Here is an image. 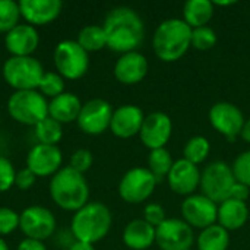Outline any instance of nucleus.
<instances>
[{"label":"nucleus","instance_id":"obj_1","mask_svg":"<svg viewBox=\"0 0 250 250\" xmlns=\"http://www.w3.org/2000/svg\"><path fill=\"white\" fill-rule=\"evenodd\" d=\"M107 47L116 53L136 51L145 37L142 18L130 7L120 6L108 12L104 21Z\"/></svg>","mask_w":250,"mask_h":250},{"label":"nucleus","instance_id":"obj_2","mask_svg":"<svg viewBox=\"0 0 250 250\" xmlns=\"http://www.w3.org/2000/svg\"><path fill=\"white\" fill-rule=\"evenodd\" d=\"M152 47L160 60L177 62L192 47V28L183 19H167L155 29Z\"/></svg>","mask_w":250,"mask_h":250},{"label":"nucleus","instance_id":"obj_3","mask_svg":"<svg viewBox=\"0 0 250 250\" xmlns=\"http://www.w3.org/2000/svg\"><path fill=\"white\" fill-rule=\"evenodd\" d=\"M50 195L57 207L76 212L88 204L89 188L83 174L67 166L51 177Z\"/></svg>","mask_w":250,"mask_h":250},{"label":"nucleus","instance_id":"obj_4","mask_svg":"<svg viewBox=\"0 0 250 250\" xmlns=\"http://www.w3.org/2000/svg\"><path fill=\"white\" fill-rule=\"evenodd\" d=\"M111 229V212L100 202H91L75 212L70 231L78 242L94 245L103 240Z\"/></svg>","mask_w":250,"mask_h":250},{"label":"nucleus","instance_id":"obj_5","mask_svg":"<svg viewBox=\"0 0 250 250\" xmlns=\"http://www.w3.org/2000/svg\"><path fill=\"white\" fill-rule=\"evenodd\" d=\"M10 117L22 125L37 126L48 117V103L40 91H15L7 101Z\"/></svg>","mask_w":250,"mask_h":250},{"label":"nucleus","instance_id":"obj_6","mask_svg":"<svg viewBox=\"0 0 250 250\" xmlns=\"http://www.w3.org/2000/svg\"><path fill=\"white\" fill-rule=\"evenodd\" d=\"M4 81L16 91H34L40 86L44 76L41 63L32 56L26 57H10L3 64Z\"/></svg>","mask_w":250,"mask_h":250},{"label":"nucleus","instance_id":"obj_7","mask_svg":"<svg viewBox=\"0 0 250 250\" xmlns=\"http://www.w3.org/2000/svg\"><path fill=\"white\" fill-rule=\"evenodd\" d=\"M236 182L237 180L231 167H229L224 161H214L201 173L199 188L202 189L204 196L215 204H223L224 201L230 199Z\"/></svg>","mask_w":250,"mask_h":250},{"label":"nucleus","instance_id":"obj_8","mask_svg":"<svg viewBox=\"0 0 250 250\" xmlns=\"http://www.w3.org/2000/svg\"><path fill=\"white\" fill-rule=\"evenodd\" d=\"M54 64L62 78L75 81L86 73L89 67V57L78 41L64 40L56 45Z\"/></svg>","mask_w":250,"mask_h":250},{"label":"nucleus","instance_id":"obj_9","mask_svg":"<svg viewBox=\"0 0 250 250\" xmlns=\"http://www.w3.org/2000/svg\"><path fill=\"white\" fill-rule=\"evenodd\" d=\"M155 186L157 179L148 168L135 167L122 177L119 195L127 204H141L154 193Z\"/></svg>","mask_w":250,"mask_h":250},{"label":"nucleus","instance_id":"obj_10","mask_svg":"<svg viewBox=\"0 0 250 250\" xmlns=\"http://www.w3.org/2000/svg\"><path fill=\"white\" fill-rule=\"evenodd\" d=\"M19 229L32 240H45L56 231V218L53 212L44 207H28L19 215Z\"/></svg>","mask_w":250,"mask_h":250},{"label":"nucleus","instance_id":"obj_11","mask_svg":"<svg viewBox=\"0 0 250 250\" xmlns=\"http://www.w3.org/2000/svg\"><path fill=\"white\" fill-rule=\"evenodd\" d=\"M193 240V230L185 220L167 218L155 229V242L161 250L192 249Z\"/></svg>","mask_w":250,"mask_h":250},{"label":"nucleus","instance_id":"obj_12","mask_svg":"<svg viewBox=\"0 0 250 250\" xmlns=\"http://www.w3.org/2000/svg\"><path fill=\"white\" fill-rule=\"evenodd\" d=\"M113 108L110 103L101 98L89 100L82 104L81 113L78 116V126L82 132L88 135H101L107 129H110Z\"/></svg>","mask_w":250,"mask_h":250},{"label":"nucleus","instance_id":"obj_13","mask_svg":"<svg viewBox=\"0 0 250 250\" xmlns=\"http://www.w3.org/2000/svg\"><path fill=\"white\" fill-rule=\"evenodd\" d=\"M209 122L217 132L226 136L230 142H234L236 138L240 136L242 133L245 125V116L234 104L227 101H220L211 107Z\"/></svg>","mask_w":250,"mask_h":250},{"label":"nucleus","instance_id":"obj_14","mask_svg":"<svg viewBox=\"0 0 250 250\" xmlns=\"http://www.w3.org/2000/svg\"><path fill=\"white\" fill-rule=\"evenodd\" d=\"M183 220L196 229H207L217 223L218 207L204 195H190L182 204Z\"/></svg>","mask_w":250,"mask_h":250},{"label":"nucleus","instance_id":"obj_15","mask_svg":"<svg viewBox=\"0 0 250 250\" xmlns=\"http://www.w3.org/2000/svg\"><path fill=\"white\" fill-rule=\"evenodd\" d=\"M171 132H173V123L168 114L163 111H154L145 116L139 136L142 144L152 151V149L166 148V144L171 138Z\"/></svg>","mask_w":250,"mask_h":250},{"label":"nucleus","instance_id":"obj_16","mask_svg":"<svg viewBox=\"0 0 250 250\" xmlns=\"http://www.w3.org/2000/svg\"><path fill=\"white\" fill-rule=\"evenodd\" d=\"M63 155L57 145L37 144L26 157V168H29L35 177L54 176L62 166Z\"/></svg>","mask_w":250,"mask_h":250},{"label":"nucleus","instance_id":"obj_17","mask_svg":"<svg viewBox=\"0 0 250 250\" xmlns=\"http://www.w3.org/2000/svg\"><path fill=\"white\" fill-rule=\"evenodd\" d=\"M167 179L174 193L190 196L201 185V171L198 166L182 158L173 163Z\"/></svg>","mask_w":250,"mask_h":250},{"label":"nucleus","instance_id":"obj_18","mask_svg":"<svg viewBox=\"0 0 250 250\" xmlns=\"http://www.w3.org/2000/svg\"><path fill=\"white\" fill-rule=\"evenodd\" d=\"M144 120H145V114L139 107L126 104L113 111L110 130L117 138L129 139L135 135H139Z\"/></svg>","mask_w":250,"mask_h":250},{"label":"nucleus","instance_id":"obj_19","mask_svg":"<svg viewBox=\"0 0 250 250\" xmlns=\"http://www.w3.org/2000/svg\"><path fill=\"white\" fill-rule=\"evenodd\" d=\"M60 0H21V16L32 26H41L53 22L62 12Z\"/></svg>","mask_w":250,"mask_h":250},{"label":"nucleus","instance_id":"obj_20","mask_svg":"<svg viewBox=\"0 0 250 250\" xmlns=\"http://www.w3.org/2000/svg\"><path fill=\"white\" fill-rule=\"evenodd\" d=\"M40 42L37 29L28 23H19L10 29L4 37L6 50L13 57H26L31 56Z\"/></svg>","mask_w":250,"mask_h":250},{"label":"nucleus","instance_id":"obj_21","mask_svg":"<svg viewBox=\"0 0 250 250\" xmlns=\"http://www.w3.org/2000/svg\"><path fill=\"white\" fill-rule=\"evenodd\" d=\"M148 73V60L139 51H130L120 56L114 64V76L123 85L139 83Z\"/></svg>","mask_w":250,"mask_h":250},{"label":"nucleus","instance_id":"obj_22","mask_svg":"<svg viewBox=\"0 0 250 250\" xmlns=\"http://www.w3.org/2000/svg\"><path fill=\"white\" fill-rule=\"evenodd\" d=\"M249 220V208L246 202H240L236 199H227L218 207L217 221L227 231L242 229Z\"/></svg>","mask_w":250,"mask_h":250},{"label":"nucleus","instance_id":"obj_23","mask_svg":"<svg viewBox=\"0 0 250 250\" xmlns=\"http://www.w3.org/2000/svg\"><path fill=\"white\" fill-rule=\"evenodd\" d=\"M82 103L72 92H63L48 103V116L59 123H70L78 120Z\"/></svg>","mask_w":250,"mask_h":250},{"label":"nucleus","instance_id":"obj_24","mask_svg":"<svg viewBox=\"0 0 250 250\" xmlns=\"http://www.w3.org/2000/svg\"><path fill=\"white\" fill-rule=\"evenodd\" d=\"M123 242L132 250L149 249L155 243V229L145 220H133L123 231Z\"/></svg>","mask_w":250,"mask_h":250},{"label":"nucleus","instance_id":"obj_25","mask_svg":"<svg viewBox=\"0 0 250 250\" xmlns=\"http://www.w3.org/2000/svg\"><path fill=\"white\" fill-rule=\"evenodd\" d=\"M214 16V3L209 0H189L183 7V21L192 28L207 26Z\"/></svg>","mask_w":250,"mask_h":250},{"label":"nucleus","instance_id":"obj_26","mask_svg":"<svg viewBox=\"0 0 250 250\" xmlns=\"http://www.w3.org/2000/svg\"><path fill=\"white\" fill-rule=\"evenodd\" d=\"M229 245H230V234L220 224H214L204 229L198 236L199 250H227Z\"/></svg>","mask_w":250,"mask_h":250},{"label":"nucleus","instance_id":"obj_27","mask_svg":"<svg viewBox=\"0 0 250 250\" xmlns=\"http://www.w3.org/2000/svg\"><path fill=\"white\" fill-rule=\"evenodd\" d=\"M78 44L86 51H100L101 48L107 47V37L103 26L98 25H88L82 28L78 34Z\"/></svg>","mask_w":250,"mask_h":250},{"label":"nucleus","instance_id":"obj_28","mask_svg":"<svg viewBox=\"0 0 250 250\" xmlns=\"http://www.w3.org/2000/svg\"><path fill=\"white\" fill-rule=\"evenodd\" d=\"M35 136L38 139V144L57 145L62 141V136H63L62 123L56 122L54 119H51L48 116L35 126Z\"/></svg>","mask_w":250,"mask_h":250},{"label":"nucleus","instance_id":"obj_29","mask_svg":"<svg viewBox=\"0 0 250 250\" xmlns=\"http://www.w3.org/2000/svg\"><path fill=\"white\" fill-rule=\"evenodd\" d=\"M173 160L170 152L166 148H160V149H152L149 152L148 157V164H149V171L152 173V176L157 179V182H160L161 179L167 177L171 167H173Z\"/></svg>","mask_w":250,"mask_h":250},{"label":"nucleus","instance_id":"obj_30","mask_svg":"<svg viewBox=\"0 0 250 250\" xmlns=\"http://www.w3.org/2000/svg\"><path fill=\"white\" fill-rule=\"evenodd\" d=\"M211 151V145L209 141L205 136H193L188 141V144L185 145V160H188L189 163L198 166L201 163H204Z\"/></svg>","mask_w":250,"mask_h":250},{"label":"nucleus","instance_id":"obj_31","mask_svg":"<svg viewBox=\"0 0 250 250\" xmlns=\"http://www.w3.org/2000/svg\"><path fill=\"white\" fill-rule=\"evenodd\" d=\"M19 3L13 0H0V32H9L19 25Z\"/></svg>","mask_w":250,"mask_h":250},{"label":"nucleus","instance_id":"obj_32","mask_svg":"<svg viewBox=\"0 0 250 250\" xmlns=\"http://www.w3.org/2000/svg\"><path fill=\"white\" fill-rule=\"evenodd\" d=\"M38 89H40V94H42L44 97H50L53 100L64 92V81L59 73L45 72L40 82Z\"/></svg>","mask_w":250,"mask_h":250},{"label":"nucleus","instance_id":"obj_33","mask_svg":"<svg viewBox=\"0 0 250 250\" xmlns=\"http://www.w3.org/2000/svg\"><path fill=\"white\" fill-rule=\"evenodd\" d=\"M217 44V34L209 26H201L192 29V47L199 51L211 50Z\"/></svg>","mask_w":250,"mask_h":250},{"label":"nucleus","instance_id":"obj_34","mask_svg":"<svg viewBox=\"0 0 250 250\" xmlns=\"http://www.w3.org/2000/svg\"><path fill=\"white\" fill-rule=\"evenodd\" d=\"M231 170L239 183L250 188V151H245L234 160Z\"/></svg>","mask_w":250,"mask_h":250},{"label":"nucleus","instance_id":"obj_35","mask_svg":"<svg viewBox=\"0 0 250 250\" xmlns=\"http://www.w3.org/2000/svg\"><path fill=\"white\" fill-rule=\"evenodd\" d=\"M92 161H94V158H92L91 151L89 149H85V148H81V149H76L72 154V157H70V166L69 167H72L78 173L83 174L86 170L91 168Z\"/></svg>","mask_w":250,"mask_h":250},{"label":"nucleus","instance_id":"obj_36","mask_svg":"<svg viewBox=\"0 0 250 250\" xmlns=\"http://www.w3.org/2000/svg\"><path fill=\"white\" fill-rule=\"evenodd\" d=\"M19 227V215L10 208H0V236H7Z\"/></svg>","mask_w":250,"mask_h":250},{"label":"nucleus","instance_id":"obj_37","mask_svg":"<svg viewBox=\"0 0 250 250\" xmlns=\"http://www.w3.org/2000/svg\"><path fill=\"white\" fill-rule=\"evenodd\" d=\"M15 177L16 171L12 163L7 158L0 157V192L9 190L15 185Z\"/></svg>","mask_w":250,"mask_h":250},{"label":"nucleus","instance_id":"obj_38","mask_svg":"<svg viewBox=\"0 0 250 250\" xmlns=\"http://www.w3.org/2000/svg\"><path fill=\"white\" fill-rule=\"evenodd\" d=\"M144 220L151 224L154 229H157L158 226H161L167 217H166V211L161 205L158 204H148L145 207V211H144Z\"/></svg>","mask_w":250,"mask_h":250},{"label":"nucleus","instance_id":"obj_39","mask_svg":"<svg viewBox=\"0 0 250 250\" xmlns=\"http://www.w3.org/2000/svg\"><path fill=\"white\" fill-rule=\"evenodd\" d=\"M35 174L29 170V168H23V170H19L16 173V177H15V185L21 189V190H28L34 183H35Z\"/></svg>","mask_w":250,"mask_h":250},{"label":"nucleus","instance_id":"obj_40","mask_svg":"<svg viewBox=\"0 0 250 250\" xmlns=\"http://www.w3.org/2000/svg\"><path fill=\"white\" fill-rule=\"evenodd\" d=\"M250 195V188H248L246 185H242L239 182H236L233 190H231V195H230V199H236V201H240V202H246V199L249 198Z\"/></svg>","mask_w":250,"mask_h":250},{"label":"nucleus","instance_id":"obj_41","mask_svg":"<svg viewBox=\"0 0 250 250\" xmlns=\"http://www.w3.org/2000/svg\"><path fill=\"white\" fill-rule=\"evenodd\" d=\"M18 250H47V248L44 246L42 242L40 240H32V239H23L19 246Z\"/></svg>","mask_w":250,"mask_h":250},{"label":"nucleus","instance_id":"obj_42","mask_svg":"<svg viewBox=\"0 0 250 250\" xmlns=\"http://www.w3.org/2000/svg\"><path fill=\"white\" fill-rule=\"evenodd\" d=\"M69 250H95L94 249V245H89V243H85V242H78L75 240Z\"/></svg>","mask_w":250,"mask_h":250},{"label":"nucleus","instance_id":"obj_43","mask_svg":"<svg viewBox=\"0 0 250 250\" xmlns=\"http://www.w3.org/2000/svg\"><path fill=\"white\" fill-rule=\"evenodd\" d=\"M240 136H242V139L245 142L250 144V119L249 120H245V125H243V129H242Z\"/></svg>","mask_w":250,"mask_h":250},{"label":"nucleus","instance_id":"obj_44","mask_svg":"<svg viewBox=\"0 0 250 250\" xmlns=\"http://www.w3.org/2000/svg\"><path fill=\"white\" fill-rule=\"evenodd\" d=\"M0 250H9V248H7V245H6V242L0 237Z\"/></svg>","mask_w":250,"mask_h":250},{"label":"nucleus","instance_id":"obj_45","mask_svg":"<svg viewBox=\"0 0 250 250\" xmlns=\"http://www.w3.org/2000/svg\"><path fill=\"white\" fill-rule=\"evenodd\" d=\"M234 1H215V4L218 6H229V4H233Z\"/></svg>","mask_w":250,"mask_h":250},{"label":"nucleus","instance_id":"obj_46","mask_svg":"<svg viewBox=\"0 0 250 250\" xmlns=\"http://www.w3.org/2000/svg\"><path fill=\"white\" fill-rule=\"evenodd\" d=\"M188 250H192V249H188Z\"/></svg>","mask_w":250,"mask_h":250}]
</instances>
